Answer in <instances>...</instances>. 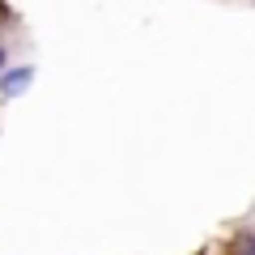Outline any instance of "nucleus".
<instances>
[{"instance_id":"obj_1","label":"nucleus","mask_w":255,"mask_h":255,"mask_svg":"<svg viewBox=\"0 0 255 255\" xmlns=\"http://www.w3.org/2000/svg\"><path fill=\"white\" fill-rule=\"evenodd\" d=\"M30 81H34V68H9V73L0 77V94L4 98H17V94L30 90Z\"/></svg>"},{"instance_id":"obj_2","label":"nucleus","mask_w":255,"mask_h":255,"mask_svg":"<svg viewBox=\"0 0 255 255\" xmlns=\"http://www.w3.org/2000/svg\"><path fill=\"white\" fill-rule=\"evenodd\" d=\"M0 73H4V47H0Z\"/></svg>"}]
</instances>
